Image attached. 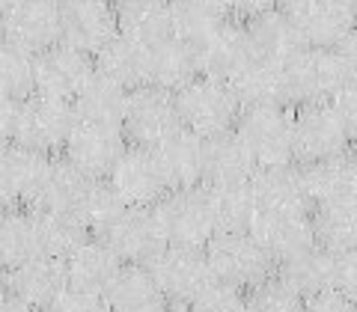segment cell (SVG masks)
<instances>
[{"label":"cell","instance_id":"obj_6","mask_svg":"<svg viewBox=\"0 0 357 312\" xmlns=\"http://www.w3.org/2000/svg\"><path fill=\"white\" fill-rule=\"evenodd\" d=\"M283 69L289 107L333 102V95L349 84V72H345L340 51L304 48L289 63H283Z\"/></svg>","mask_w":357,"mask_h":312},{"label":"cell","instance_id":"obj_25","mask_svg":"<svg viewBox=\"0 0 357 312\" xmlns=\"http://www.w3.org/2000/svg\"><path fill=\"white\" fill-rule=\"evenodd\" d=\"M256 161L236 131L206 140V187H241L256 176Z\"/></svg>","mask_w":357,"mask_h":312},{"label":"cell","instance_id":"obj_3","mask_svg":"<svg viewBox=\"0 0 357 312\" xmlns=\"http://www.w3.org/2000/svg\"><path fill=\"white\" fill-rule=\"evenodd\" d=\"M178 102V116H182V128L199 134V137H220V134L236 131L241 104L229 84L211 81V77L199 75L185 89L176 93Z\"/></svg>","mask_w":357,"mask_h":312},{"label":"cell","instance_id":"obj_49","mask_svg":"<svg viewBox=\"0 0 357 312\" xmlns=\"http://www.w3.org/2000/svg\"><path fill=\"white\" fill-rule=\"evenodd\" d=\"M227 3H229L232 18H241V21H250L256 15L271 13V9L280 6L277 0H227Z\"/></svg>","mask_w":357,"mask_h":312},{"label":"cell","instance_id":"obj_2","mask_svg":"<svg viewBox=\"0 0 357 312\" xmlns=\"http://www.w3.org/2000/svg\"><path fill=\"white\" fill-rule=\"evenodd\" d=\"M206 259L215 280L238 286L244 292L277 274V262L253 232H218L206 247Z\"/></svg>","mask_w":357,"mask_h":312},{"label":"cell","instance_id":"obj_38","mask_svg":"<svg viewBox=\"0 0 357 312\" xmlns=\"http://www.w3.org/2000/svg\"><path fill=\"white\" fill-rule=\"evenodd\" d=\"M208 196H211V208H215L218 232H250L256 214H259L250 185L208 187Z\"/></svg>","mask_w":357,"mask_h":312},{"label":"cell","instance_id":"obj_18","mask_svg":"<svg viewBox=\"0 0 357 312\" xmlns=\"http://www.w3.org/2000/svg\"><path fill=\"white\" fill-rule=\"evenodd\" d=\"M6 292L21 300L33 312H45L54 300H60L69 292V276H66V259L54 256H36L24 265L13 267L6 274Z\"/></svg>","mask_w":357,"mask_h":312},{"label":"cell","instance_id":"obj_59","mask_svg":"<svg viewBox=\"0 0 357 312\" xmlns=\"http://www.w3.org/2000/svg\"><path fill=\"white\" fill-rule=\"evenodd\" d=\"M349 3H351V6H357V0H349Z\"/></svg>","mask_w":357,"mask_h":312},{"label":"cell","instance_id":"obj_12","mask_svg":"<svg viewBox=\"0 0 357 312\" xmlns=\"http://www.w3.org/2000/svg\"><path fill=\"white\" fill-rule=\"evenodd\" d=\"M96 77V57L69 48V45H54L36 57V93L60 98L75 104V98L84 93L86 84Z\"/></svg>","mask_w":357,"mask_h":312},{"label":"cell","instance_id":"obj_42","mask_svg":"<svg viewBox=\"0 0 357 312\" xmlns=\"http://www.w3.org/2000/svg\"><path fill=\"white\" fill-rule=\"evenodd\" d=\"M304 300L286 276L274 274L248 292V312H304Z\"/></svg>","mask_w":357,"mask_h":312},{"label":"cell","instance_id":"obj_34","mask_svg":"<svg viewBox=\"0 0 357 312\" xmlns=\"http://www.w3.org/2000/svg\"><path fill=\"white\" fill-rule=\"evenodd\" d=\"M173 3V36L199 45L232 21L227 0H170Z\"/></svg>","mask_w":357,"mask_h":312},{"label":"cell","instance_id":"obj_29","mask_svg":"<svg viewBox=\"0 0 357 312\" xmlns=\"http://www.w3.org/2000/svg\"><path fill=\"white\" fill-rule=\"evenodd\" d=\"M96 72L105 75L107 81L126 86L128 93L137 86H146L149 84V48L119 33L116 39H110L96 54Z\"/></svg>","mask_w":357,"mask_h":312},{"label":"cell","instance_id":"obj_19","mask_svg":"<svg viewBox=\"0 0 357 312\" xmlns=\"http://www.w3.org/2000/svg\"><path fill=\"white\" fill-rule=\"evenodd\" d=\"M292 15L304 45L319 51H337L357 30V6L349 0H310L292 9Z\"/></svg>","mask_w":357,"mask_h":312},{"label":"cell","instance_id":"obj_9","mask_svg":"<svg viewBox=\"0 0 357 312\" xmlns=\"http://www.w3.org/2000/svg\"><path fill=\"white\" fill-rule=\"evenodd\" d=\"M351 152V134L345 131L331 102L295 107V161L312 164Z\"/></svg>","mask_w":357,"mask_h":312},{"label":"cell","instance_id":"obj_32","mask_svg":"<svg viewBox=\"0 0 357 312\" xmlns=\"http://www.w3.org/2000/svg\"><path fill=\"white\" fill-rule=\"evenodd\" d=\"M197 77H199L197 45L173 36L149 48V84L152 86L178 93V89H185Z\"/></svg>","mask_w":357,"mask_h":312},{"label":"cell","instance_id":"obj_56","mask_svg":"<svg viewBox=\"0 0 357 312\" xmlns=\"http://www.w3.org/2000/svg\"><path fill=\"white\" fill-rule=\"evenodd\" d=\"M36 3H48V6H63L66 0H36Z\"/></svg>","mask_w":357,"mask_h":312},{"label":"cell","instance_id":"obj_10","mask_svg":"<svg viewBox=\"0 0 357 312\" xmlns=\"http://www.w3.org/2000/svg\"><path fill=\"white\" fill-rule=\"evenodd\" d=\"M119 36L116 6L107 0H66L60 6V42L96 57Z\"/></svg>","mask_w":357,"mask_h":312},{"label":"cell","instance_id":"obj_14","mask_svg":"<svg viewBox=\"0 0 357 312\" xmlns=\"http://www.w3.org/2000/svg\"><path fill=\"white\" fill-rule=\"evenodd\" d=\"M149 271L155 276V283L161 286L164 297L170 304H185V306L215 280L206 259V250L173 247V244L149 265Z\"/></svg>","mask_w":357,"mask_h":312},{"label":"cell","instance_id":"obj_50","mask_svg":"<svg viewBox=\"0 0 357 312\" xmlns=\"http://www.w3.org/2000/svg\"><path fill=\"white\" fill-rule=\"evenodd\" d=\"M337 51H340V57H342V63H345V72H349V81H357V30H354L351 36L340 45Z\"/></svg>","mask_w":357,"mask_h":312},{"label":"cell","instance_id":"obj_24","mask_svg":"<svg viewBox=\"0 0 357 312\" xmlns=\"http://www.w3.org/2000/svg\"><path fill=\"white\" fill-rule=\"evenodd\" d=\"M158 158L164 164L170 191L206 185V137L178 128L173 137H167L158 146Z\"/></svg>","mask_w":357,"mask_h":312},{"label":"cell","instance_id":"obj_8","mask_svg":"<svg viewBox=\"0 0 357 312\" xmlns=\"http://www.w3.org/2000/svg\"><path fill=\"white\" fill-rule=\"evenodd\" d=\"M107 182L122 196V203L131 208H155L170 194V182H167L158 149L131 146V143L116 161L114 173L107 176Z\"/></svg>","mask_w":357,"mask_h":312},{"label":"cell","instance_id":"obj_35","mask_svg":"<svg viewBox=\"0 0 357 312\" xmlns=\"http://www.w3.org/2000/svg\"><path fill=\"white\" fill-rule=\"evenodd\" d=\"M39 253V229L33 208H9L0 220V265L6 271L36 259Z\"/></svg>","mask_w":357,"mask_h":312},{"label":"cell","instance_id":"obj_17","mask_svg":"<svg viewBox=\"0 0 357 312\" xmlns=\"http://www.w3.org/2000/svg\"><path fill=\"white\" fill-rule=\"evenodd\" d=\"M126 149H128V140L122 134V128L77 122L75 131L69 134V143L63 149V158L72 161L89 178H107Z\"/></svg>","mask_w":357,"mask_h":312},{"label":"cell","instance_id":"obj_26","mask_svg":"<svg viewBox=\"0 0 357 312\" xmlns=\"http://www.w3.org/2000/svg\"><path fill=\"white\" fill-rule=\"evenodd\" d=\"M119 33L134 42L155 48L173 39V3L170 0H119L116 3Z\"/></svg>","mask_w":357,"mask_h":312},{"label":"cell","instance_id":"obj_16","mask_svg":"<svg viewBox=\"0 0 357 312\" xmlns=\"http://www.w3.org/2000/svg\"><path fill=\"white\" fill-rule=\"evenodd\" d=\"M0 33L3 42L39 57L42 51L60 45V6L18 0L13 9L0 15Z\"/></svg>","mask_w":357,"mask_h":312},{"label":"cell","instance_id":"obj_45","mask_svg":"<svg viewBox=\"0 0 357 312\" xmlns=\"http://www.w3.org/2000/svg\"><path fill=\"white\" fill-rule=\"evenodd\" d=\"M333 110L340 114L345 131L351 134V140H357V81H349L337 95H333Z\"/></svg>","mask_w":357,"mask_h":312},{"label":"cell","instance_id":"obj_61","mask_svg":"<svg viewBox=\"0 0 357 312\" xmlns=\"http://www.w3.org/2000/svg\"><path fill=\"white\" fill-rule=\"evenodd\" d=\"M0 39H3V33H0Z\"/></svg>","mask_w":357,"mask_h":312},{"label":"cell","instance_id":"obj_60","mask_svg":"<svg viewBox=\"0 0 357 312\" xmlns=\"http://www.w3.org/2000/svg\"><path fill=\"white\" fill-rule=\"evenodd\" d=\"M354 166H357V155H354Z\"/></svg>","mask_w":357,"mask_h":312},{"label":"cell","instance_id":"obj_57","mask_svg":"<svg viewBox=\"0 0 357 312\" xmlns=\"http://www.w3.org/2000/svg\"><path fill=\"white\" fill-rule=\"evenodd\" d=\"M6 211H9V208H6L3 203H0V220H3V214H6Z\"/></svg>","mask_w":357,"mask_h":312},{"label":"cell","instance_id":"obj_5","mask_svg":"<svg viewBox=\"0 0 357 312\" xmlns=\"http://www.w3.org/2000/svg\"><path fill=\"white\" fill-rule=\"evenodd\" d=\"M75 125H77L75 104L33 93L30 98L21 102L15 143L39 155H48V158H57V155H63Z\"/></svg>","mask_w":357,"mask_h":312},{"label":"cell","instance_id":"obj_31","mask_svg":"<svg viewBox=\"0 0 357 312\" xmlns=\"http://www.w3.org/2000/svg\"><path fill=\"white\" fill-rule=\"evenodd\" d=\"M96 178L81 173L72 161L66 158H51L48 176H45L42 194L36 199V211H66V214H77L84 205Z\"/></svg>","mask_w":357,"mask_h":312},{"label":"cell","instance_id":"obj_51","mask_svg":"<svg viewBox=\"0 0 357 312\" xmlns=\"http://www.w3.org/2000/svg\"><path fill=\"white\" fill-rule=\"evenodd\" d=\"M0 312H33V309H27L21 300H15L13 295H0Z\"/></svg>","mask_w":357,"mask_h":312},{"label":"cell","instance_id":"obj_58","mask_svg":"<svg viewBox=\"0 0 357 312\" xmlns=\"http://www.w3.org/2000/svg\"><path fill=\"white\" fill-rule=\"evenodd\" d=\"M107 3H114V6H116V3H119V0H107Z\"/></svg>","mask_w":357,"mask_h":312},{"label":"cell","instance_id":"obj_33","mask_svg":"<svg viewBox=\"0 0 357 312\" xmlns=\"http://www.w3.org/2000/svg\"><path fill=\"white\" fill-rule=\"evenodd\" d=\"M128 107V89L105 75H98L86 84V89L75 98V114L77 122H89V125H107V128H122Z\"/></svg>","mask_w":357,"mask_h":312},{"label":"cell","instance_id":"obj_22","mask_svg":"<svg viewBox=\"0 0 357 312\" xmlns=\"http://www.w3.org/2000/svg\"><path fill=\"white\" fill-rule=\"evenodd\" d=\"M301 182H304V194H307L310 208L357 199L354 155L349 152V155H340V158L301 164Z\"/></svg>","mask_w":357,"mask_h":312},{"label":"cell","instance_id":"obj_21","mask_svg":"<svg viewBox=\"0 0 357 312\" xmlns=\"http://www.w3.org/2000/svg\"><path fill=\"white\" fill-rule=\"evenodd\" d=\"M119 271H122V259L110 250L105 238H89L66 259V276H69L72 292L93 295L102 300L110 292Z\"/></svg>","mask_w":357,"mask_h":312},{"label":"cell","instance_id":"obj_23","mask_svg":"<svg viewBox=\"0 0 357 312\" xmlns=\"http://www.w3.org/2000/svg\"><path fill=\"white\" fill-rule=\"evenodd\" d=\"M248 27V36L253 45V54L259 60H271V63H289L307 48L304 39H301L298 21L289 9L277 6L271 13H262L250 21H244Z\"/></svg>","mask_w":357,"mask_h":312},{"label":"cell","instance_id":"obj_44","mask_svg":"<svg viewBox=\"0 0 357 312\" xmlns=\"http://www.w3.org/2000/svg\"><path fill=\"white\" fill-rule=\"evenodd\" d=\"M333 267H331V288L357 304V250L351 253H331Z\"/></svg>","mask_w":357,"mask_h":312},{"label":"cell","instance_id":"obj_46","mask_svg":"<svg viewBox=\"0 0 357 312\" xmlns=\"http://www.w3.org/2000/svg\"><path fill=\"white\" fill-rule=\"evenodd\" d=\"M45 312H110L107 304L102 297H93V295H81V292H66L60 300L45 309Z\"/></svg>","mask_w":357,"mask_h":312},{"label":"cell","instance_id":"obj_11","mask_svg":"<svg viewBox=\"0 0 357 312\" xmlns=\"http://www.w3.org/2000/svg\"><path fill=\"white\" fill-rule=\"evenodd\" d=\"M105 241L122 259V265H143V267H149L170 247L155 208H128L114 223V229L105 235Z\"/></svg>","mask_w":357,"mask_h":312},{"label":"cell","instance_id":"obj_27","mask_svg":"<svg viewBox=\"0 0 357 312\" xmlns=\"http://www.w3.org/2000/svg\"><path fill=\"white\" fill-rule=\"evenodd\" d=\"M250 191L259 211H312L301 182V166H259L250 178Z\"/></svg>","mask_w":357,"mask_h":312},{"label":"cell","instance_id":"obj_40","mask_svg":"<svg viewBox=\"0 0 357 312\" xmlns=\"http://www.w3.org/2000/svg\"><path fill=\"white\" fill-rule=\"evenodd\" d=\"M131 205L122 203V196L110 187L107 178H96L93 187H89V194L84 199L81 211H77V217L86 223L89 235L93 238H105L110 229H114V223L126 214Z\"/></svg>","mask_w":357,"mask_h":312},{"label":"cell","instance_id":"obj_39","mask_svg":"<svg viewBox=\"0 0 357 312\" xmlns=\"http://www.w3.org/2000/svg\"><path fill=\"white\" fill-rule=\"evenodd\" d=\"M36 93V57L0 39V95L24 102Z\"/></svg>","mask_w":357,"mask_h":312},{"label":"cell","instance_id":"obj_4","mask_svg":"<svg viewBox=\"0 0 357 312\" xmlns=\"http://www.w3.org/2000/svg\"><path fill=\"white\" fill-rule=\"evenodd\" d=\"M155 211H158L167 241L173 247L206 250L208 241L218 235V220H215V208H211V196L206 185L170 191L155 205Z\"/></svg>","mask_w":357,"mask_h":312},{"label":"cell","instance_id":"obj_52","mask_svg":"<svg viewBox=\"0 0 357 312\" xmlns=\"http://www.w3.org/2000/svg\"><path fill=\"white\" fill-rule=\"evenodd\" d=\"M277 3H280L283 9H289V13H292V9H298V6H304V3H310V0H277Z\"/></svg>","mask_w":357,"mask_h":312},{"label":"cell","instance_id":"obj_54","mask_svg":"<svg viewBox=\"0 0 357 312\" xmlns=\"http://www.w3.org/2000/svg\"><path fill=\"white\" fill-rule=\"evenodd\" d=\"M164 312H191V306H185V304H170Z\"/></svg>","mask_w":357,"mask_h":312},{"label":"cell","instance_id":"obj_37","mask_svg":"<svg viewBox=\"0 0 357 312\" xmlns=\"http://www.w3.org/2000/svg\"><path fill=\"white\" fill-rule=\"evenodd\" d=\"M312 229H316V244L321 250L328 253L357 250V199L312 208Z\"/></svg>","mask_w":357,"mask_h":312},{"label":"cell","instance_id":"obj_7","mask_svg":"<svg viewBox=\"0 0 357 312\" xmlns=\"http://www.w3.org/2000/svg\"><path fill=\"white\" fill-rule=\"evenodd\" d=\"M182 128L176 93L161 86H137L128 93L126 119H122V134L131 146L158 149L167 137Z\"/></svg>","mask_w":357,"mask_h":312},{"label":"cell","instance_id":"obj_28","mask_svg":"<svg viewBox=\"0 0 357 312\" xmlns=\"http://www.w3.org/2000/svg\"><path fill=\"white\" fill-rule=\"evenodd\" d=\"M105 304L110 312H164L170 306V300L164 297L149 267L122 265L119 276L105 295Z\"/></svg>","mask_w":357,"mask_h":312},{"label":"cell","instance_id":"obj_30","mask_svg":"<svg viewBox=\"0 0 357 312\" xmlns=\"http://www.w3.org/2000/svg\"><path fill=\"white\" fill-rule=\"evenodd\" d=\"M229 86H232V93H236L238 104H241L244 110H248V107L289 104V95H286V69H283V63H271V60L253 57Z\"/></svg>","mask_w":357,"mask_h":312},{"label":"cell","instance_id":"obj_47","mask_svg":"<svg viewBox=\"0 0 357 312\" xmlns=\"http://www.w3.org/2000/svg\"><path fill=\"white\" fill-rule=\"evenodd\" d=\"M304 312H357V304L351 297H345L340 292H333V288H328V292H319L304 300Z\"/></svg>","mask_w":357,"mask_h":312},{"label":"cell","instance_id":"obj_55","mask_svg":"<svg viewBox=\"0 0 357 312\" xmlns=\"http://www.w3.org/2000/svg\"><path fill=\"white\" fill-rule=\"evenodd\" d=\"M15 3H18V0H0V15H3L6 9H13Z\"/></svg>","mask_w":357,"mask_h":312},{"label":"cell","instance_id":"obj_41","mask_svg":"<svg viewBox=\"0 0 357 312\" xmlns=\"http://www.w3.org/2000/svg\"><path fill=\"white\" fill-rule=\"evenodd\" d=\"M331 267H333V256L321 247H312L310 253L298 256V259L283 262L277 267V274L286 276L304 297H312L331 288Z\"/></svg>","mask_w":357,"mask_h":312},{"label":"cell","instance_id":"obj_36","mask_svg":"<svg viewBox=\"0 0 357 312\" xmlns=\"http://www.w3.org/2000/svg\"><path fill=\"white\" fill-rule=\"evenodd\" d=\"M36 229H39V253L54 256V259H69L81 244L93 238L86 223L77 214H66V211H36Z\"/></svg>","mask_w":357,"mask_h":312},{"label":"cell","instance_id":"obj_15","mask_svg":"<svg viewBox=\"0 0 357 312\" xmlns=\"http://www.w3.org/2000/svg\"><path fill=\"white\" fill-rule=\"evenodd\" d=\"M51 158L18 143L0 149V203L6 208H33L42 194Z\"/></svg>","mask_w":357,"mask_h":312},{"label":"cell","instance_id":"obj_43","mask_svg":"<svg viewBox=\"0 0 357 312\" xmlns=\"http://www.w3.org/2000/svg\"><path fill=\"white\" fill-rule=\"evenodd\" d=\"M188 306L191 312H248V292L223 280H211Z\"/></svg>","mask_w":357,"mask_h":312},{"label":"cell","instance_id":"obj_20","mask_svg":"<svg viewBox=\"0 0 357 312\" xmlns=\"http://www.w3.org/2000/svg\"><path fill=\"white\" fill-rule=\"evenodd\" d=\"M256 57L253 45L248 36L244 21H229L218 33L197 45V60H199V75L211 77L220 84H232L241 75V69Z\"/></svg>","mask_w":357,"mask_h":312},{"label":"cell","instance_id":"obj_1","mask_svg":"<svg viewBox=\"0 0 357 312\" xmlns=\"http://www.w3.org/2000/svg\"><path fill=\"white\" fill-rule=\"evenodd\" d=\"M236 134L253 155L256 166L298 164L295 161V107L271 104V107L241 110Z\"/></svg>","mask_w":357,"mask_h":312},{"label":"cell","instance_id":"obj_53","mask_svg":"<svg viewBox=\"0 0 357 312\" xmlns=\"http://www.w3.org/2000/svg\"><path fill=\"white\" fill-rule=\"evenodd\" d=\"M6 274H9V271H6L3 265H0V295H6Z\"/></svg>","mask_w":357,"mask_h":312},{"label":"cell","instance_id":"obj_13","mask_svg":"<svg viewBox=\"0 0 357 312\" xmlns=\"http://www.w3.org/2000/svg\"><path fill=\"white\" fill-rule=\"evenodd\" d=\"M250 232L271 253L277 267L319 247L316 229H312V211H259Z\"/></svg>","mask_w":357,"mask_h":312},{"label":"cell","instance_id":"obj_48","mask_svg":"<svg viewBox=\"0 0 357 312\" xmlns=\"http://www.w3.org/2000/svg\"><path fill=\"white\" fill-rule=\"evenodd\" d=\"M18 110H21V102H13V98L0 95V149L9 146V143H15Z\"/></svg>","mask_w":357,"mask_h":312}]
</instances>
